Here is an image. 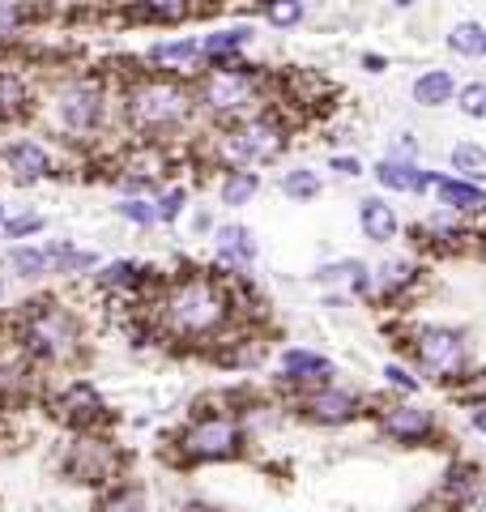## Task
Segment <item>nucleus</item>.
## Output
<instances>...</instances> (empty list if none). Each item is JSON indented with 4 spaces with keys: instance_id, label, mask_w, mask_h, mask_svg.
Here are the masks:
<instances>
[{
    "instance_id": "f257e3e1",
    "label": "nucleus",
    "mask_w": 486,
    "mask_h": 512,
    "mask_svg": "<svg viewBox=\"0 0 486 512\" xmlns=\"http://www.w3.org/2000/svg\"><path fill=\"white\" fill-rule=\"evenodd\" d=\"M13 342L26 363H73L81 355V320L60 299H30L13 316Z\"/></svg>"
},
{
    "instance_id": "f03ea898",
    "label": "nucleus",
    "mask_w": 486,
    "mask_h": 512,
    "mask_svg": "<svg viewBox=\"0 0 486 512\" xmlns=\"http://www.w3.org/2000/svg\"><path fill=\"white\" fill-rule=\"evenodd\" d=\"M226 316H231V299L209 278H180L158 299V320L171 338H188V342L209 338V333L226 325Z\"/></svg>"
},
{
    "instance_id": "7ed1b4c3",
    "label": "nucleus",
    "mask_w": 486,
    "mask_h": 512,
    "mask_svg": "<svg viewBox=\"0 0 486 512\" xmlns=\"http://www.w3.org/2000/svg\"><path fill=\"white\" fill-rule=\"evenodd\" d=\"M192 103L197 99L171 77H145V82H137L124 94V120L141 137H162L175 133L192 116Z\"/></svg>"
},
{
    "instance_id": "20e7f679",
    "label": "nucleus",
    "mask_w": 486,
    "mask_h": 512,
    "mask_svg": "<svg viewBox=\"0 0 486 512\" xmlns=\"http://www.w3.org/2000/svg\"><path fill=\"white\" fill-rule=\"evenodd\" d=\"M103 116H107V94L99 82H90V77H73V82H64L52 94V120L60 133H69V137L99 133Z\"/></svg>"
},
{
    "instance_id": "39448f33",
    "label": "nucleus",
    "mask_w": 486,
    "mask_h": 512,
    "mask_svg": "<svg viewBox=\"0 0 486 512\" xmlns=\"http://www.w3.org/2000/svg\"><path fill=\"white\" fill-rule=\"evenodd\" d=\"M197 103L205 111H214V116H243L256 103V77L239 60L214 64V73L197 86Z\"/></svg>"
},
{
    "instance_id": "423d86ee",
    "label": "nucleus",
    "mask_w": 486,
    "mask_h": 512,
    "mask_svg": "<svg viewBox=\"0 0 486 512\" xmlns=\"http://www.w3.org/2000/svg\"><path fill=\"white\" fill-rule=\"evenodd\" d=\"M239 423L226 419V414H205V419L192 423L184 436H180V448L188 461H226L239 453Z\"/></svg>"
},
{
    "instance_id": "0eeeda50",
    "label": "nucleus",
    "mask_w": 486,
    "mask_h": 512,
    "mask_svg": "<svg viewBox=\"0 0 486 512\" xmlns=\"http://www.w3.org/2000/svg\"><path fill=\"white\" fill-rule=\"evenodd\" d=\"M282 128L273 120H243L239 128H231L222 141V150L231 163L239 167H256V163H269V158H278L282 150Z\"/></svg>"
},
{
    "instance_id": "6e6552de",
    "label": "nucleus",
    "mask_w": 486,
    "mask_h": 512,
    "mask_svg": "<svg viewBox=\"0 0 486 512\" xmlns=\"http://www.w3.org/2000/svg\"><path fill=\"white\" fill-rule=\"evenodd\" d=\"M116 466H120L116 448L99 436H90V431H81L69 444V453H64V474L73 483H116Z\"/></svg>"
},
{
    "instance_id": "1a4fd4ad",
    "label": "nucleus",
    "mask_w": 486,
    "mask_h": 512,
    "mask_svg": "<svg viewBox=\"0 0 486 512\" xmlns=\"http://www.w3.org/2000/svg\"><path fill=\"white\" fill-rule=\"evenodd\" d=\"M0 171H5L13 184H39L47 175H56V158L43 141L18 137V141H5V146H0Z\"/></svg>"
},
{
    "instance_id": "9d476101",
    "label": "nucleus",
    "mask_w": 486,
    "mask_h": 512,
    "mask_svg": "<svg viewBox=\"0 0 486 512\" xmlns=\"http://www.w3.org/2000/svg\"><path fill=\"white\" fill-rule=\"evenodd\" d=\"M414 355H418V363H423L427 372H435V376H457L461 367H465V342H461L457 329L431 325V329L418 333Z\"/></svg>"
},
{
    "instance_id": "9b49d317",
    "label": "nucleus",
    "mask_w": 486,
    "mask_h": 512,
    "mask_svg": "<svg viewBox=\"0 0 486 512\" xmlns=\"http://www.w3.org/2000/svg\"><path fill=\"white\" fill-rule=\"evenodd\" d=\"M56 410H60V419L69 423V427H77V431H90L94 423L103 419V397H99V389L94 384H86V380H73L69 389L60 393V402H56Z\"/></svg>"
},
{
    "instance_id": "f8f14e48",
    "label": "nucleus",
    "mask_w": 486,
    "mask_h": 512,
    "mask_svg": "<svg viewBox=\"0 0 486 512\" xmlns=\"http://www.w3.org/2000/svg\"><path fill=\"white\" fill-rule=\"evenodd\" d=\"M35 111V90L18 69H0V120H26Z\"/></svg>"
},
{
    "instance_id": "ddd939ff",
    "label": "nucleus",
    "mask_w": 486,
    "mask_h": 512,
    "mask_svg": "<svg viewBox=\"0 0 486 512\" xmlns=\"http://www.w3.org/2000/svg\"><path fill=\"white\" fill-rule=\"evenodd\" d=\"M214 252H218V261L222 265H252L256 261V239L248 227H239V222H222V227L214 231Z\"/></svg>"
},
{
    "instance_id": "4468645a",
    "label": "nucleus",
    "mask_w": 486,
    "mask_h": 512,
    "mask_svg": "<svg viewBox=\"0 0 486 512\" xmlns=\"http://www.w3.org/2000/svg\"><path fill=\"white\" fill-rule=\"evenodd\" d=\"M5 269L22 282H39V278L52 274V256H47L43 244H26V239H18V244H9V252H5Z\"/></svg>"
},
{
    "instance_id": "2eb2a0df",
    "label": "nucleus",
    "mask_w": 486,
    "mask_h": 512,
    "mask_svg": "<svg viewBox=\"0 0 486 512\" xmlns=\"http://www.w3.org/2000/svg\"><path fill=\"white\" fill-rule=\"evenodd\" d=\"M431 188H435V197H440V205H448V210H461V214L486 210V192L474 188L469 180H457V175H431Z\"/></svg>"
},
{
    "instance_id": "dca6fc26",
    "label": "nucleus",
    "mask_w": 486,
    "mask_h": 512,
    "mask_svg": "<svg viewBox=\"0 0 486 512\" xmlns=\"http://www.w3.org/2000/svg\"><path fill=\"white\" fill-rule=\"evenodd\" d=\"M384 431L401 444H418L431 431V414L418 410V406H397V410L384 414Z\"/></svg>"
},
{
    "instance_id": "f3484780",
    "label": "nucleus",
    "mask_w": 486,
    "mask_h": 512,
    "mask_svg": "<svg viewBox=\"0 0 486 512\" xmlns=\"http://www.w3.org/2000/svg\"><path fill=\"white\" fill-rule=\"evenodd\" d=\"M307 410H312L316 423H346V419L359 414V397L346 393V389H324L307 402Z\"/></svg>"
},
{
    "instance_id": "a211bd4d",
    "label": "nucleus",
    "mask_w": 486,
    "mask_h": 512,
    "mask_svg": "<svg viewBox=\"0 0 486 512\" xmlns=\"http://www.w3.org/2000/svg\"><path fill=\"white\" fill-rule=\"evenodd\" d=\"M376 180L388 192H423V188H431V175L418 171L414 163H401V158H384V163L376 167Z\"/></svg>"
},
{
    "instance_id": "6ab92c4d",
    "label": "nucleus",
    "mask_w": 486,
    "mask_h": 512,
    "mask_svg": "<svg viewBox=\"0 0 486 512\" xmlns=\"http://www.w3.org/2000/svg\"><path fill=\"white\" fill-rule=\"evenodd\" d=\"M252 39V26H226V30H214V35L201 39V56L209 64H231L239 56V47Z\"/></svg>"
},
{
    "instance_id": "aec40b11",
    "label": "nucleus",
    "mask_w": 486,
    "mask_h": 512,
    "mask_svg": "<svg viewBox=\"0 0 486 512\" xmlns=\"http://www.w3.org/2000/svg\"><path fill=\"white\" fill-rule=\"evenodd\" d=\"M192 60H201V39H162L150 47V64L158 69H188Z\"/></svg>"
},
{
    "instance_id": "412c9836",
    "label": "nucleus",
    "mask_w": 486,
    "mask_h": 512,
    "mask_svg": "<svg viewBox=\"0 0 486 512\" xmlns=\"http://www.w3.org/2000/svg\"><path fill=\"white\" fill-rule=\"evenodd\" d=\"M282 372H286L290 380L316 384V380H329V376H333V363L320 359V355H312V350H286V355H282Z\"/></svg>"
},
{
    "instance_id": "4be33fe9",
    "label": "nucleus",
    "mask_w": 486,
    "mask_h": 512,
    "mask_svg": "<svg viewBox=\"0 0 486 512\" xmlns=\"http://www.w3.org/2000/svg\"><path fill=\"white\" fill-rule=\"evenodd\" d=\"M363 235L367 239H376V244H388V239L397 235V214H393V205H384V201H363Z\"/></svg>"
},
{
    "instance_id": "5701e85b",
    "label": "nucleus",
    "mask_w": 486,
    "mask_h": 512,
    "mask_svg": "<svg viewBox=\"0 0 486 512\" xmlns=\"http://www.w3.org/2000/svg\"><path fill=\"white\" fill-rule=\"evenodd\" d=\"M256 192H261V175L256 171H248V167H239V171H231L222 180V188H218V197H222V205H231V210H239V205H248Z\"/></svg>"
},
{
    "instance_id": "b1692460",
    "label": "nucleus",
    "mask_w": 486,
    "mask_h": 512,
    "mask_svg": "<svg viewBox=\"0 0 486 512\" xmlns=\"http://www.w3.org/2000/svg\"><path fill=\"white\" fill-rule=\"evenodd\" d=\"M452 94H457V82H452V73H444V69H431L414 82V99L423 107H444Z\"/></svg>"
},
{
    "instance_id": "393cba45",
    "label": "nucleus",
    "mask_w": 486,
    "mask_h": 512,
    "mask_svg": "<svg viewBox=\"0 0 486 512\" xmlns=\"http://www.w3.org/2000/svg\"><path fill=\"white\" fill-rule=\"evenodd\" d=\"M141 274H145V269H141L137 261H111V265H103L94 278H99L103 291H137Z\"/></svg>"
},
{
    "instance_id": "a878e982",
    "label": "nucleus",
    "mask_w": 486,
    "mask_h": 512,
    "mask_svg": "<svg viewBox=\"0 0 486 512\" xmlns=\"http://www.w3.org/2000/svg\"><path fill=\"white\" fill-rule=\"evenodd\" d=\"M452 171L461 175V180H486V150L474 146V141H461V146H452Z\"/></svg>"
},
{
    "instance_id": "bb28decb",
    "label": "nucleus",
    "mask_w": 486,
    "mask_h": 512,
    "mask_svg": "<svg viewBox=\"0 0 486 512\" xmlns=\"http://www.w3.org/2000/svg\"><path fill=\"white\" fill-rule=\"evenodd\" d=\"M448 47L457 56H486V26L478 22H457L448 35Z\"/></svg>"
},
{
    "instance_id": "cd10ccee",
    "label": "nucleus",
    "mask_w": 486,
    "mask_h": 512,
    "mask_svg": "<svg viewBox=\"0 0 486 512\" xmlns=\"http://www.w3.org/2000/svg\"><path fill=\"white\" fill-rule=\"evenodd\" d=\"M116 214H120L124 222H133V227L150 231L154 222H158V205H154V197H141V192H133V197H120Z\"/></svg>"
},
{
    "instance_id": "c85d7f7f",
    "label": "nucleus",
    "mask_w": 486,
    "mask_h": 512,
    "mask_svg": "<svg viewBox=\"0 0 486 512\" xmlns=\"http://www.w3.org/2000/svg\"><path fill=\"white\" fill-rule=\"evenodd\" d=\"M133 9L154 22H180L192 13V0H133Z\"/></svg>"
},
{
    "instance_id": "c756f323",
    "label": "nucleus",
    "mask_w": 486,
    "mask_h": 512,
    "mask_svg": "<svg viewBox=\"0 0 486 512\" xmlns=\"http://www.w3.org/2000/svg\"><path fill=\"white\" fill-rule=\"evenodd\" d=\"M47 231V218L43 214H35V210H26V214H13V218H5V227H0V235L5 239H35V235H43Z\"/></svg>"
},
{
    "instance_id": "7c9ffc66",
    "label": "nucleus",
    "mask_w": 486,
    "mask_h": 512,
    "mask_svg": "<svg viewBox=\"0 0 486 512\" xmlns=\"http://www.w3.org/2000/svg\"><path fill=\"white\" fill-rule=\"evenodd\" d=\"M282 192L295 201H307V197H320V175L316 171H286L282 175Z\"/></svg>"
},
{
    "instance_id": "2f4dec72",
    "label": "nucleus",
    "mask_w": 486,
    "mask_h": 512,
    "mask_svg": "<svg viewBox=\"0 0 486 512\" xmlns=\"http://www.w3.org/2000/svg\"><path fill=\"white\" fill-rule=\"evenodd\" d=\"M30 22V0H0V39L18 35Z\"/></svg>"
},
{
    "instance_id": "473e14b6",
    "label": "nucleus",
    "mask_w": 486,
    "mask_h": 512,
    "mask_svg": "<svg viewBox=\"0 0 486 512\" xmlns=\"http://www.w3.org/2000/svg\"><path fill=\"white\" fill-rule=\"evenodd\" d=\"M457 107L469 120H486V82H469L457 90Z\"/></svg>"
},
{
    "instance_id": "72a5a7b5",
    "label": "nucleus",
    "mask_w": 486,
    "mask_h": 512,
    "mask_svg": "<svg viewBox=\"0 0 486 512\" xmlns=\"http://www.w3.org/2000/svg\"><path fill=\"white\" fill-rule=\"evenodd\" d=\"M154 205H158V222H175V218L184 214V205H188V192L175 184V188H167V192H158Z\"/></svg>"
},
{
    "instance_id": "f704fd0d",
    "label": "nucleus",
    "mask_w": 486,
    "mask_h": 512,
    "mask_svg": "<svg viewBox=\"0 0 486 512\" xmlns=\"http://www.w3.org/2000/svg\"><path fill=\"white\" fill-rule=\"evenodd\" d=\"M265 13L273 26H295L303 18V0H265Z\"/></svg>"
},
{
    "instance_id": "c9c22d12",
    "label": "nucleus",
    "mask_w": 486,
    "mask_h": 512,
    "mask_svg": "<svg viewBox=\"0 0 486 512\" xmlns=\"http://www.w3.org/2000/svg\"><path fill=\"white\" fill-rule=\"evenodd\" d=\"M414 278V269L410 265H384V274H380V286H384V295H393L397 286H405Z\"/></svg>"
},
{
    "instance_id": "e433bc0d",
    "label": "nucleus",
    "mask_w": 486,
    "mask_h": 512,
    "mask_svg": "<svg viewBox=\"0 0 486 512\" xmlns=\"http://www.w3.org/2000/svg\"><path fill=\"white\" fill-rule=\"evenodd\" d=\"M384 380H388V384H397L401 393H414V389H418V380L405 372V367H397V363H388V367H384Z\"/></svg>"
},
{
    "instance_id": "4c0bfd02",
    "label": "nucleus",
    "mask_w": 486,
    "mask_h": 512,
    "mask_svg": "<svg viewBox=\"0 0 486 512\" xmlns=\"http://www.w3.org/2000/svg\"><path fill=\"white\" fill-rule=\"evenodd\" d=\"M333 171H342V175H359V158H333Z\"/></svg>"
},
{
    "instance_id": "58836bf2",
    "label": "nucleus",
    "mask_w": 486,
    "mask_h": 512,
    "mask_svg": "<svg viewBox=\"0 0 486 512\" xmlns=\"http://www.w3.org/2000/svg\"><path fill=\"white\" fill-rule=\"evenodd\" d=\"M474 427H478L482 436H486V406H482V410H474Z\"/></svg>"
},
{
    "instance_id": "ea45409f",
    "label": "nucleus",
    "mask_w": 486,
    "mask_h": 512,
    "mask_svg": "<svg viewBox=\"0 0 486 512\" xmlns=\"http://www.w3.org/2000/svg\"><path fill=\"white\" fill-rule=\"evenodd\" d=\"M393 5H397V9H410V5H418V0H393Z\"/></svg>"
},
{
    "instance_id": "a19ab883",
    "label": "nucleus",
    "mask_w": 486,
    "mask_h": 512,
    "mask_svg": "<svg viewBox=\"0 0 486 512\" xmlns=\"http://www.w3.org/2000/svg\"><path fill=\"white\" fill-rule=\"evenodd\" d=\"M474 389H478V393H486V372L478 376V384H474Z\"/></svg>"
},
{
    "instance_id": "79ce46f5",
    "label": "nucleus",
    "mask_w": 486,
    "mask_h": 512,
    "mask_svg": "<svg viewBox=\"0 0 486 512\" xmlns=\"http://www.w3.org/2000/svg\"><path fill=\"white\" fill-rule=\"evenodd\" d=\"M5 218H9V210H5V201H0V227H5Z\"/></svg>"
},
{
    "instance_id": "37998d69",
    "label": "nucleus",
    "mask_w": 486,
    "mask_h": 512,
    "mask_svg": "<svg viewBox=\"0 0 486 512\" xmlns=\"http://www.w3.org/2000/svg\"><path fill=\"white\" fill-rule=\"evenodd\" d=\"M0 299H5V278H0Z\"/></svg>"
}]
</instances>
